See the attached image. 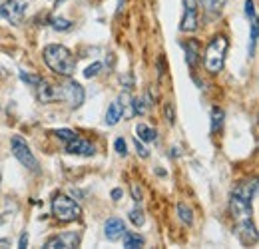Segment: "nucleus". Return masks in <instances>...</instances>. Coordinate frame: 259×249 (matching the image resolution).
Wrapping results in <instances>:
<instances>
[{
    "label": "nucleus",
    "instance_id": "2eb2a0df",
    "mask_svg": "<svg viewBox=\"0 0 259 249\" xmlns=\"http://www.w3.org/2000/svg\"><path fill=\"white\" fill-rule=\"evenodd\" d=\"M122 116H124V104H122V100H116V102H112L108 108L106 124L114 126V124H118V120H122Z\"/></svg>",
    "mask_w": 259,
    "mask_h": 249
},
{
    "label": "nucleus",
    "instance_id": "6ab92c4d",
    "mask_svg": "<svg viewBox=\"0 0 259 249\" xmlns=\"http://www.w3.org/2000/svg\"><path fill=\"white\" fill-rule=\"evenodd\" d=\"M178 215H180V219H182L184 223L191 225V221H193V212H191L189 206H185V204H178Z\"/></svg>",
    "mask_w": 259,
    "mask_h": 249
},
{
    "label": "nucleus",
    "instance_id": "b1692460",
    "mask_svg": "<svg viewBox=\"0 0 259 249\" xmlns=\"http://www.w3.org/2000/svg\"><path fill=\"white\" fill-rule=\"evenodd\" d=\"M130 221L134 223V225H144V221H146V217H144V212H142V208H134L132 212H130Z\"/></svg>",
    "mask_w": 259,
    "mask_h": 249
},
{
    "label": "nucleus",
    "instance_id": "c756f323",
    "mask_svg": "<svg viewBox=\"0 0 259 249\" xmlns=\"http://www.w3.org/2000/svg\"><path fill=\"white\" fill-rule=\"evenodd\" d=\"M142 104H144L142 100H136V98L132 100V108H134V114H140V116H142V114L146 112V108H144Z\"/></svg>",
    "mask_w": 259,
    "mask_h": 249
},
{
    "label": "nucleus",
    "instance_id": "2f4dec72",
    "mask_svg": "<svg viewBox=\"0 0 259 249\" xmlns=\"http://www.w3.org/2000/svg\"><path fill=\"white\" fill-rule=\"evenodd\" d=\"M245 14L253 20L255 18V8H253V0H245Z\"/></svg>",
    "mask_w": 259,
    "mask_h": 249
},
{
    "label": "nucleus",
    "instance_id": "1a4fd4ad",
    "mask_svg": "<svg viewBox=\"0 0 259 249\" xmlns=\"http://www.w3.org/2000/svg\"><path fill=\"white\" fill-rule=\"evenodd\" d=\"M66 152L68 154H76V156H94L96 154V147L90 142L74 136L72 140L66 142Z\"/></svg>",
    "mask_w": 259,
    "mask_h": 249
},
{
    "label": "nucleus",
    "instance_id": "412c9836",
    "mask_svg": "<svg viewBox=\"0 0 259 249\" xmlns=\"http://www.w3.org/2000/svg\"><path fill=\"white\" fill-rule=\"evenodd\" d=\"M50 24H52V28H54V30H60V32H68L70 28H72V22L70 20H66V18H50Z\"/></svg>",
    "mask_w": 259,
    "mask_h": 249
},
{
    "label": "nucleus",
    "instance_id": "9d476101",
    "mask_svg": "<svg viewBox=\"0 0 259 249\" xmlns=\"http://www.w3.org/2000/svg\"><path fill=\"white\" fill-rule=\"evenodd\" d=\"M229 208H231V213H233V217H235L237 221L251 217V202H247V199H243V197H239V195H235V193H231Z\"/></svg>",
    "mask_w": 259,
    "mask_h": 249
},
{
    "label": "nucleus",
    "instance_id": "39448f33",
    "mask_svg": "<svg viewBox=\"0 0 259 249\" xmlns=\"http://www.w3.org/2000/svg\"><path fill=\"white\" fill-rule=\"evenodd\" d=\"M60 100L70 108H80L84 104V88L76 80H68L60 86Z\"/></svg>",
    "mask_w": 259,
    "mask_h": 249
},
{
    "label": "nucleus",
    "instance_id": "cd10ccee",
    "mask_svg": "<svg viewBox=\"0 0 259 249\" xmlns=\"http://www.w3.org/2000/svg\"><path fill=\"white\" fill-rule=\"evenodd\" d=\"M164 114H166V120L170 122V124H174L176 122V112H174V106L168 102V104H164Z\"/></svg>",
    "mask_w": 259,
    "mask_h": 249
},
{
    "label": "nucleus",
    "instance_id": "423d86ee",
    "mask_svg": "<svg viewBox=\"0 0 259 249\" xmlns=\"http://www.w3.org/2000/svg\"><path fill=\"white\" fill-rule=\"evenodd\" d=\"M24 12H26V4L20 2V0H6V2L0 6V16L14 26H18L22 22Z\"/></svg>",
    "mask_w": 259,
    "mask_h": 249
},
{
    "label": "nucleus",
    "instance_id": "473e14b6",
    "mask_svg": "<svg viewBox=\"0 0 259 249\" xmlns=\"http://www.w3.org/2000/svg\"><path fill=\"white\" fill-rule=\"evenodd\" d=\"M134 143H136V149H138V154H140V156H142V158H148V149H146V147H144V145H142V142H140V140H138V138H136V140H134Z\"/></svg>",
    "mask_w": 259,
    "mask_h": 249
},
{
    "label": "nucleus",
    "instance_id": "f704fd0d",
    "mask_svg": "<svg viewBox=\"0 0 259 249\" xmlns=\"http://www.w3.org/2000/svg\"><path fill=\"white\" fill-rule=\"evenodd\" d=\"M124 195V191L120 189V187H116V189H112V199H114V202H118V199Z\"/></svg>",
    "mask_w": 259,
    "mask_h": 249
},
{
    "label": "nucleus",
    "instance_id": "7ed1b4c3",
    "mask_svg": "<svg viewBox=\"0 0 259 249\" xmlns=\"http://www.w3.org/2000/svg\"><path fill=\"white\" fill-rule=\"evenodd\" d=\"M52 215H54L58 221H74V219L82 217V208L72 197L58 193L54 199H52Z\"/></svg>",
    "mask_w": 259,
    "mask_h": 249
},
{
    "label": "nucleus",
    "instance_id": "9b49d317",
    "mask_svg": "<svg viewBox=\"0 0 259 249\" xmlns=\"http://www.w3.org/2000/svg\"><path fill=\"white\" fill-rule=\"evenodd\" d=\"M237 235H239V239H241L243 245H255V243H257V229H255L251 217L239 221V225H237Z\"/></svg>",
    "mask_w": 259,
    "mask_h": 249
},
{
    "label": "nucleus",
    "instance_id": "ddd939ff",
    "mask_svg": "<svg viewBox=\"0 0 259 249\" xmlns=\"http://www.w3.org/2000/svg\"><path fill=\"white\" fill-rule=\"evenodd\" d=\"M38 88V98L42 102H54V100H60V86H54L46 80H40Z\"/></svg>",
    "mask_w": 259,
    "mask_h": 249
},
{
    "label": "nucleus",
    "instance_id": "393cba45",
    "mask_svg": "<svg viewBox=\"0 0 259 249\" xmlns=\"http://www.w3.org/2000/svg\"><path fill=\"white\" fill-rule=\"evenodd\" d=\"M20 80L22 82H26V84H30V86H38L40 84V76H36V74H28V72H20Z\"/></svg>",
    "mask_w": 259,
    "mask_h": 249
},
{
    "label": "nucleus",
    "instance_id": "bb28decb",
    "mask_svg": "<svg viewBox=\"0 0 259 249\" xmlns=\"http://www.w3.org/2000/svg\"><path fill=\"white\" fill-rule=\"evenodd\" d=\"M114 147H116V152L124 158L126 154H128V145H126V142H124V138H118L116 142H114Z\"/></svg>",
    "mask_w": 259,
    "mask_h": 249
},
{
    "label": "nucleus",
    "instance_id": "e433bc0d",
    "mask_svg": "<svg viewBox=\"0 0 259 249\" xmlns=\"http://www.w3.org/2000/svg\"><path fill=\"white\" fill-rule=\"evenodd\" d=\"M0 181H2V174H0Z\"/></svg>",
    "mask_w": 259,
    "mask_h": 249
},
{
    "label": "nucleus",
    "instance_id": "5701e85b",
    "mask_svg": "<svg viewBox=\"0 0 259 249\" xmlns=\"http://www.w3.org/2000/svg\"><path fill=\"white\" fill-rule=\"evenodd\" d=\"M255 46H257V18L251 20V40H249V56L255 54Z\"/></svg>",
    "mask_w": 259,
    "mask_h": 249
},
{
    "label": "nucleus",
    "instance_id": "4be33fe9",
    "mask_svg": "<svg viewBox=\"0 0 259 249\" xmlns=\"http://www.w3.org/2000/svg\"><path fill=\"white\" fill-rule=\"evenodd\" d=\"M222 126H223V110L214 108L212 110V132H218Z\"/></svg>",
    "mask_w": 259,
    "mask_h": 249
},
{
    "label": "nucleus",
    "instance_id": "7c9ffc66",
    "mask_svg": "<svg viewBox=\"0 0 259 249\" xmlns=\"http://www.w3.org/2000/svg\"><path fill=\"white\" fill-rule=\"evenodd\" d=\"M130 189H132V197H134V202H136V204H140V202H142V189H140L136 183H132V187H130Z\"/></svg>",
    "mask_w": 259,
    "mask_h": 249
},
{
    "label": "nucleus",
    "instance_id": "a211bd4d",
    "mask_svg": "<svg viewBox=\"0 0 259 249\" xmlns=\"http://www.w3.org/2000/svg\"><path fill=\"white\" fill-rule=\"evenodd\" d=\"M122 237H124V247L126 249H136V247H142L146 243L144 237L138 235V233H134V231H126Z\"/></svg>",
    "mask_w": 259,
    "mask_h": 249
},
{
    "label": "nucleus",
    "instance_id": "f257e3e1",
    "mask_svg": "<svg viewBox=\"0 0 259 249\" xmlns=\"http://www.w3.org/2000/svg\"><path fill=\"white\" fill-rule=\"evenodd\" d=\"M42 56H44L46 66L54 74H58V76H66L68 78V76H72L76 72V58L72 56L70 50L66 46H62V44H48L44 48Z\"/></svg>",
    "mask_w": 259,
    "mask_h": 249
},
{
    "label": "nucleus",
    "instance_id": "aec40b11",
    "mask_svg": "<svg viewBox=\"0 0 259 249\" xmlns=\"http://www.w3.org/2000/svg\"><path fill=\"white\" fill-rule=\"evenodd\" d=\"M201 4H203V8H205L207 12L216 14V12H220V10L223 8L225 0H201Z\"/></svg>",
    "mask_w": 259,
    "mask_h": 249
},
{
    "label": "nucleus",
    "instance_id": "dca6fc26",
    "mask_svg": "<svg viewBox=\"0 0 259 249\" xmlns=\"http://www.w3.org/2000/svg\"><path fill=\"white\" fill-rule=\"evenodd\" d=\"M255 191H257V183H255V181H251V183H241V185H237V187L233 189L235 195L247 199V202H251V199L255 197Z\"/></svg>",
    "mask_w": 259,
    "mask_h": 249
},
{
    "label": "nucleus",
    "instance_id": "f03ea898",
    "mask_svg": "<svg viewBox=\"0 0 259 249\" xmlns=\"http://www.w3.org/2000/svg\"><path fill=\"white\" fill-rule=\"evenodd\" d=\"M227 38L225 36H216L205 48V70L210 74H218L223 68L225 62V52H227Z\"/></svg>",
    "mask_w": 259,
    "mask_h": 249
},
{
    "label": "nucleus",
    "instance_id": "c9c22d12",
    "mask_svg": "<svg viewBox=\"0 0 259 249\" xmlns=\"http://www.w3.org/2000/svg\"><path fill=\"white\" fill-rule=\"evenodd\" d=\"M0 245H8V239H0Z\"/></svg>",
    "mask_w": 259,
    "mask_h": 249
},
{
    "label": "nucleus",
    "instance_id": "c85d7f7f",
    "mask_svg": "<svg viewBox=\"0 0 259 249\" xmlns=\"http://www.w3.org/2000/svg\"><path fill=\"white\" fill-rule=\"evenodd\" d=\"M56 136H58L60 140L68 142V140H72V138H74V136H78V134H76V132H72V130H64V128H62V130H56Z\"/></svg>",
    "mask_w": 259,
    "mask_h": 249
},
{
    "label": "nucleus",
    "instance_id": "f8f14e48",
    "mask_svg": "<svg viewBox=\"0 0 259 249\" xmlns=\"http://www.w3.org/2000/svg\"><path fill=\"white\" fill-rule=\"evenodd\" d=\"M124 233H126V223L120 217H110L106 221V225H104V235L110 241H118Z\"/></svg>",
    "mask_w": 259,
    "mask_h": 249
},
{
    "label": "nucleus",
    "instance_id": "72a5a7b5",
    "mask_svg": "<svg viewBox=\"0 0 259 249\" xmlns=\"http://www.w3.org/2000/svg\"><path fill=\"white\" fill-rule=\"evenodd\" d=\"M18 247H20V249H26V247H28V235H26V233L20 235V239H18Z\"/></svg>",
    "mask_w": 259,
    "mask_h": 249
},
{
    "label": "nucleus",
    "instance_id": "20e7f679",
    "mask_svg": "<svg viewBox=\"0 0 259 249\" xmlns=\"http://www.w3.org/2000/svg\"><path fill=\"white\" fill-rule=\"evenodd\" d=\"M10 145H12L14 158H16L24 168H28L30 172H38V160H36L34 154L30 152V145H28L20 136H12Z\"/></svg>",
    "mask_w": 259,
    "mask_h": 249
},
{
    "label": "nucleus",
    "instance_id": "a878e982",
    "mask_svg": "<svg viewBox=\"0 0 259 249\" xmlns=\"http://www.w3.org/2000/svg\"><path fill=\"white\" fill-rule=\"evenodd\" d=\"M102 70V62H94L92 66H88L86 70H84V76L90 80V78H94V76H98V72Z\"/></svg>",
    "mask_w": 259,
    "mask_h": 249
},
{
    "label": "nucleus",
    "instance_id": "4468645a",
    "mask_svg": "<svg viewBox=\"0 0 259 249\" xmlns=\"http://www.w3.org/2000/svg\"><path fill=\"white\" fill-rule=\"evenodd\" d=\"M182 48L185 50V64L189 68H195L199 62V44L195 40H187L182 44Z\"/></svg>",
    "mask_w": 259,
    "mask_h": 249
},
{
    "label": "nucleus",
    "instance_id": "6e6552de",
    "mask_svg": "<svg viewBox=\"0 0 259 249\" xmlns=\"http://www.w3.org/2000/svg\"><path fill=\"white\" fill-rule=\"evenodd\" d=\"M197 0H184V18L180 24L182 32H195L197 30Z\"/></svg>",
    "mask_w": 259,
    "mask_h": 249
},
{
    "label": "nucleus",
    "instance_id": "f3484780",
    "mask_svg": "<svg viewBox=\"0 0 259 249\" xmlns=\"http://www.w3.org/2000/svg\"><path fill=\"white\" fill-rule=\"evenodd\" d=\"M136 138H140V142H155V130H151L146 124H138L136 126Z\"/></svg>",
    "mask_w": 259,
    "mask_h": 249
},
{
    "label": "nucleus",
    "instance_id": "0eeeda50",
    "mask_svg": "<svg viewBox=\"0 0 259 249\" xmlns=\"http://www.w3.org/2000/svg\"><path fill=\"white\" fill-rule=\"evenodd\" d=\"M80 245V233L74 231H66V233H58V235H52L46 239L44 247L46 249H72Z\"/></svg>",
    "mask_w": 259,
    "mask_h": 249
}]
</instances>
